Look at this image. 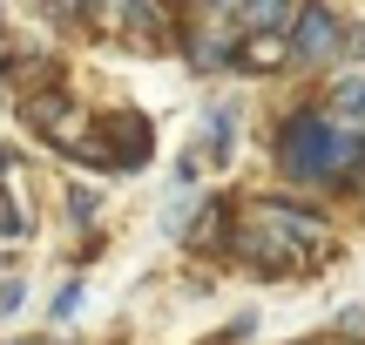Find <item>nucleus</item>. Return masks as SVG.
<instances>
[{
	"label": "nucleus",
	"mask_w": 365,
	"mask_h": 345,
	"mask_svg": "<svg viewBox=\"0 0 365 345\" xmlns=\"http://www.w3.org/2000/svg\"><path fill=\"white\" fill-rule=\"evenodd\" d=\"M291 41L284 34H244V68H284Z\"/></svg>",
	"instance_id": "obj_8"
},
{
	"label": "nucleus",
	"mask_w": 365,
	"mask_h": 345,
	"mask_svg": "<svg viewBox=\"0 0 365 345\" xmlns=\"http://www.w3.org/2000/svg\"><path fill=\"white\" fill-rule=\"evenodd\" d=\"M284 41H291V61L298 68H318V61H331V54L345 48V27H339L331 7H298V21L284 27Z\"/></svg>",
	"instance_id": "obj_3"
},
{
	"label": "nucleus",
	"mask_w": 365,
	"mask_h": 345,
	"mask_svg": "<svg viewBox=\"0 0 365 345\" xmlns=\"http://www.w3.org/2000/svg\"><path fill=\"white\" fill-rule=\"evenodd\" d=\"M277 163L291 183H325V176H365V135L339 129L331 115H298L277 135Z\"/></svg>",
	"instance_id": "obj_2"
},
{
	"label": "nucleus",
	"mask_w": 365,
	"mask_h": 345,
	"mask_svg": "<svg viewBox=\"0 0 365 345\" xmlns=\"http://www.w3.org/2000/svg\"><path fill=\"white\" fill-rule=\"evenodd\" d=\"M102 21L115 27V34H135V41L163 34V7L156 0H102Z\"/></svg>",
	"instance_id": "obj_4"
},
{
	"label": "nucleus",
	"mask_w": 365,
	"mask_h": 345,
	"mask_svg": "<svg viewBox=\"0 0 365 345\" xmlns=\"http://www.w3.org/2000/svg\"><path fill=\"white\" fill-rule=\"evenodd\" d=\"M41 7H48V14H81L88 0H41Z\"/></svg>",
	"instance_id": "obj_13"
},
{
	"label": "nucleus",
	"mask_w": 365,
	"mask_h": 345,
	"mask_svg": "<svg viewBox=\"0 0 365 345\" xmlns=\"http://www.w3.org/2000/svg\"><path fill=\"white\" fill-rule=\"evenodd\" d=\"M339 332H352V339H365V305H345V311H339Z\"/></svg>",
	"instance_id": "obj_10"
},
{
	"label": "nucleus",
	"mask_w": 365,
	"mask_h": 345,
	"mask_svg": "<svg viewBox=\"0 0 365 345\" xmlns=\"http://www.w3.org/2000/svg\"><path fill=\"white\" fill-rule=\"evenodd\" d=\"M108 129H115L108 170H135V163L149 156V122H143V115H108Z\"/></svg>",
	"instance_id": "obj_5"
},
{
	"label": "nucleus",
	"mask_w": 365,
	"mask_h": 345,
	"mask_svg": "<svg viewBox=\"0 0 365 345\" xmlns=\"http://www.w3.org/2000/svg\"><path fill=\"white\" fill-rule=\"evenodd\" d=\"M7 163H14V156H7V149H0V176H7Z\"/></svg>",
	"instance_id": "obj_14"
},
{
	"label": "nucleus",
	"mask_w": 365,
	"mask_h": 345,
	"mask_svg": "<svg viewBox=\"0 0 365 345\" xmlns=\"http://www.w3.org/2000/svg\"><path fill=\"white\" fill-rule=\"evenodd\" d=\"M230 135H237V108H217V115H210V149L230 156Z\"/></svg>",
	"instance_id": "obj_9"
},
{
	"label": "nucleus",
	"mask_w": 365,
	"mask_h": 345,
	"mask_svg": "<svg viewBox=\"0 0 365 345\" xmlns=\"http://www.w3.org/2000/svg\"><path fill=\"white\" fill-rule=\"evenodd\" d=\"M237 27H244V34H284L291 27V0H244Z\"/></svg>",
	"instance_id": "obj_6"
},
{
	"label": "nucleus",
	"mask_w": 365,
	"mask_h": 345,
	"mask_svg": "<svg viewBox=\"0 0 365 345\" xmlns=\"http://www.w3.org/2000/svg\"><path fill=\"white\" fill-rule=\"evenodd\" d=\"M237 257L250 271H271V278H298L325 257V224L312 210H291V203H257L250 224L237 230Z\"/></svg>",
	"instance_id": "obj_1"
},
{
	"label": "nucleus",
	"mask_w": 365,
	"mask_h": 345,
	"mask_svg": "<svg viewBox=\"0 0 365 345\" xmlns=\"http://www.w3.org/2000/svg\"><path fill=\"white\" fill-rule=\"evenodd\" d=\"M331 108H339V129H352V135H365V75H352V81H339V95H331Z\"/></svg>",
	"instance_id": "obj_7"
},
{
	"label": "nucleus",
	"mask_w": 365,
	"mask_h": 345,
	"mask_svg": "<svg viewBox=\"0 0 365 345\" xmlns=\"http://www.w3.org/2000/svg\"><path fill=\"white\" fill-rule=\"evenodd\" d=\"M21 230H27L21 210H14V203H0V237H21Z\"/></svg>",
	"instance_id": "obj_12"
},
{
	"label": "nucleus",
	"mask_w": 365,
	"mask_h": 345,
	"mask_svg": "<svg viewBox=\"0 0 365 345\" xmlns=\"http://www.w3.org/2000/svg\"><path fill=\"white\" fill-rule=\"evenodd\" d=\"M21 298H27V284H21V278L0 284V311H21Z\"/></svg>",
	"instance_id": "obj_11"
}]
</instances>
